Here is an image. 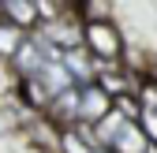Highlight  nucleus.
<instances>
[{
    "mask_svg": "<svg viewBox=\"0 0 157 153\" xmlns=\"http://www.w3.org/2000/svg\"><path fill=\"white\" fill-rule=\"evenodd\" d=\"M82 49L97 64H116L124 56V37L112 19H97V23H82Z\"/></svg>",
    "mask_w": 157,
    "mask_h": 153,
    "instance_id": "1",
    "label": "nucleus"
},
{
    "mask_svg": "<svg viewBox=\"0 0 157 153\" xmlns=\"http://www.w3.org/2000/svg\"><path fill=\"white\" fill-rule=\"evenodd\" d=\"M82 90V112H78V123H86V127H101L112 112H116V97H109V93L101 86H78Z\"/></svg>",
    "mask_w": 157,
    "mask_h": 153,
    "instance_id": "2",
    "label": "nucleus"
},
{
    "mask_svg": "<svg viewBox=\"0 0 157 153\" xmlns=\"http://www.w3.org/2000/svg\"><path fill=\"white\" fill-rule=\"evenodd\" d=\"M0 19L19 30H37L45 23L41 19V4H34V0H0Z\"/></svg>",
    "mask_w": 157,
    "mask_h": 153,
    "instance_id": "3",
    "label": "nucleus"
},
{
    "mask_svg": "<svg viewBox=\"0 0 157 153\" xmlns=\"http://www.w3.org/2000/svg\"><path fill=\"white\" fill-rule=\"evenodd\" d=\"M64 60V67L71 71V79H75V86H94L97 82V71H94V56L86 52V49H71V52H64L60 56Z\"/></svg>",
    "mask_w": 157,
    "mask_h": 153,
    "instance_id": "4",
    "label": "nucleus"
},
{
    "mask_svg": "<svg viewBox=\"0 0 157 153\" xmlns=\"http://www.w3.org/2000/svg\"><path fill=\"white\" fill-rule=\"evenodd\" d=\"M146 146H153V142L142 135V127L139 123H127L120 131V138L112 142V153H146Z\"/></svg>",
    "mask_w": 157,
    "mask_h": 153,
    "instance_id": "5",
    "label": "nucleus"
},
{
    "mask_svg": "<svg viewBox=\"0 0 157 153\" xmlns=\"http://www.w3.org/2000/svg\"><path fill=\"white\" fill-rule=\"evenodd\" d=\"M26 41H30L26 30H19V26H11V23L0 19V56H4V60H15L19 49H23Z\"/></svg>",
    "mask_w": 157,
    "mask_h": 153,
    "instance_id": "6",
    "label": "nucleus"
},
{
    "mask_svg": "<svg viewBox=\"0 0 157 153\" xmlns=\"http://www.w3.org/2000/svg\"><path fill=\"white\" fill-rule=\"evenodd\" d=\"M139 93V101H142V108H150V112H157V79L150 75V79H142V86L135 90Z\"/></svg>",
    "mask_w": 157,
    "mask_h": 153,
    "instance_id": "7",
    "label": "nucleus"
},
{
    "mask_svg": "<svg viewBox=\"0 0 157 153\" xmlns=\"http://www.w3.org/2000/svg\"><path fill=\"white\" fill-rule=\"evenodd\" d=\"M139 127H142V135L157 146V112H150V108H142V116H139Z\"/></svg>",
    "mask_w": 157,
    "mask_h": 153,
    "instance_id": "8",
    "label": "nucleus"
},
{
    "mask_svg": "<svg viewBox=\"0 0 157 153\" xmlns=\"http://www.w3.org/2000/svg\"><path fill=\"white\" fill-rule=\"evenodd\" d=\"M146 153H157V146H146Z\"/></svg>",
    "mask_w": 157,
    "mask_h": 153,
    "instance_id": "9",
    "label": "nucleus"
},
{
    "mask_svg": "<svg viewBox=\"0 0 157 153\" xmlns=\"http://www.w3.org/2000/svg\"><path fill=\"white\" fill-rule=\"evenodd\" d=\"M94 153H112V149H94Z\"/></svg>",
    "mask_w": 157,
    "mask_h": 153,
    "instance_id": "10",
    "label": "nucleus"
}]
</instances>
